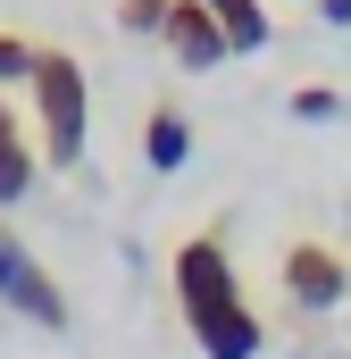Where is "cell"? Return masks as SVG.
Masks as SVG:
<instances>
[{
	"label": "cell",
	"mask_w": 351,
	"mask_h": 359,
	"mask_svg": "<svg viewBox=\"0 0 351 359\" xmlns=\"http://www.w3.org/2000/svg\"><path fill=\"white\" fill-rule=\"evenodd\" d=\"M168 8L176 0H117V25L126 34H168Z\"/></svg>",
	"instance_id": "10"
},
{
	"label": "cell",
	"mask_w": 351,
	"mask_h": 359,
	"mask_svg": "<svg viewBox=\"0 0 351 359\" xmlns=\"http://www.w3.org/2000/svg\"><path fill=\"white\" fill-rule=\"evenodd\" d=\"M284 292H293V309H335L351 292V268L326 243H284Z\"/></svg>",
	"instance_id": "4"
},
{
	"label": "cell",
	"mask_w": 351,
	"mask_h": 359,
	"mask_svg": "<svg viewBox=\"0 0 351 359\" xmlns=\"http://www.w3.org/2000/svg\"><path fill=\"white\" fill-rule=\"evenodd\" d=\"M34 126H42V159L51 168H76L84 159V126H92V84L67 50H42L34 59Z\"/></svg>",
	"instance_id": "2"
},
{
	"label": "cell",
	"mask_w": 351,
	"mask_h": 359,
	"mask_svg": "<svg viewBox=\"0 0 351 359\" xmlns=\"http://www.w3.org/2000/svg\"><path fill=\"white\" fill-rule=\"evenodd\" d=\"M34 59H42V42H25V34L0 25V92H8V84H34Z\"/></svg>",
	"instance_id": "9"
},
{
	"label": "cell",
	"mask_w": 351,
	"mask_h": 359,
	"mask_svg": "<svg viewBox=\"0 0 351 359\" xmlns=\"http://www.w3.org/2000/svg\"><path fill=\"white\" fill-rule=\"evenodd\" d=\"M318 17L326 25H351V0H318Z\"/></svg>",
	"instance_id": "12"
},
{
	"label": "cell",
	"mask_w": 351,
	"mask_h": 359,
	"mask_svg": "<svg viewBox=\"0 0 351 359\" xmlns=\"http://www.w3.org/2000/svg\"><path fill=\"white\" fill-rule=\"evenodd\" d=\"M159 42L176 50V67H192V76H201V67H218V59H234V50H226V34H218V17H209L201 0H176Z\"/></svg>",
	"instance_id": "5"
},
{
	"label": "cell",
	"mask_w": 351,
	"mask_h": 359,
	"mask_svg": "<svg viewBox=\"0 0 351 359\" xmlns=\"http://www.w3.org/2000/svg\"><path fill=\"white\" fill-rule=\"evenodd\" d=\"M335 109H343V100H335L326 84H301V92H293V117H310V126H318V117H335Z\"/></svg>",
	"instance_id": "11"
},
{
	"label": "cell",
	"mask_w": 351,
	"mask_h": 359,
	"mask_svg": "<svg viewBox=\"0 0 351 359\" xmlns=\"http://www.w3.org/2000/svg\"><path fill=\"white\" fill-rule=\"evenodd\" d=\"M25 192H34V134H25V117L0 100V209L25 201Z\"/></svg>",
	"instance_id": "6"
},
{
	"label": "cell",
	"mask_w": 351,
	"mask_h": 359,
	"mask_svg": "<svg viewBox=\"0 0 351 359\" xmlns=\"http://www.w3.org/2000/svg\"><path fill=\"white\" fill-rule=\"evenodd\" d=\"M0 301H8V309H25V318H34V326H51V334L67 326V292L51 284V268H42L17 234H0Z\"/></svg>",
	"instance_id": "3"
},
{
	"label": "cell",
	"mask_w": 351,
	"mask_h": 359,
	"mask_svg": "<svg viewBox=\"0 0 351 359\" xmlns=\"http://www.w3.org/2000/svg\"><path fill=\"white\" fill-rule=\"evenodd\" d=\"M143 159H151L159 176H176V168L192 159V126H184V109H176V100H159V109L143 117Z\"/></svg>",
	"instance_id": "7"
},
{
	"label": "cell",
	"mask_w": 351,
	"mask_h": 359,
	"mask_svg": "<svg viewBox=\"0 0 351 359\" xmlns=\"http://www.w3.org/2000/svg\"><path fill=\"white\" fill-rule=\"evenodd\" d=\"M168 276H176V309H184L201 359H260L267 326H260V309L243 301V276H234V259H226L218 234H184Z\"/></svg>",
	"instance_id": "1"
},
{
	"label": "cell",
	"mask_w": 351,
	"mask_h": 359,
	"mask_svg": "<svg viewBox=\"0 0 351 359\" xmlns=\"http://www.w3.org/2000/svg\"><path fill=\"white\" fill-rule=\"evenodd\" d=\"M201 8L218 17V34H226V50H234V59L267 50V8H260V0H201Z\"/></svg>",
	"instance_id": "8"
}]
</instances>
